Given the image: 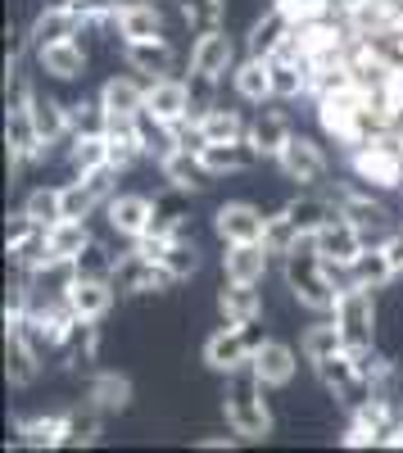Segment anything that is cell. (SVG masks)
<instances>
[{"instance_id":"e0dca14e","label":"cell","mask_w":403,"mask_h":453,"mask_svg":"<svg viewBox=\"0 0 403 453\" xmlns=\"http://www.w3.org/2000/svg\"><path fill=\"white\" fill-rule=\"evenodd\" d=\"M100 109L109 113V123H132L145 113V87L132 78H109L100 87Z\"/></svg>"},{"instance_id":"ab89813d","label":"cell","mask_w":403,"mask_h":453,"mask_svg":"<svg viewBox=\"0 0 403 453\" xmlns=\"http://www.w3.org/2000/svg\"><path fill=\"white\" fill-rule=\"evenodd\" d=\"M72 268H78V277H114L118 254H109L100 241H87V250L72 258Z\"/></svg>"},{"instance_id":"cb8c5ba5","label":"cell","mask_w":403,"mask_h":453,"mask_svg":"<svg viewBox=\"0 0 403 453\" xmlns=\"http://www.w3.org/2000/svg\"><path fill=\"white\" fill-rule=\"evenodd\" d=\"M36 64H42V73H50V78H59V82H78L87 73V50L78 42L36 46Z\"/></svg>"},{"instance_id":"7402d4cb","label":"cell","mask_w":403,"mask_h":453,"mask_svg":"<svg viewBox=\"0 0 403 453\" xmlns=\"http://www.w3.org/2000/svg\"><path fill=\"white\" fill-rule=\"evenodd\" d=\"M290 14L277 5V10H268L259 23L249 27V36H245V50L249 55H259V59H272L277 50H285V42H290Z\"/></svg>"},{"instance_id":"4fadbf2b","label":"cell","mask_w":403,"mask_h":453,"mask_svg":"<svg viewBox=\"0 0 403 453\" xmlns=\"http://www.w3.org/2000/svg\"><path fill=\"white\" fill-rule=\"evenodd\" d=\"M249 367L259 372V381H263L268 390H281V386L295 381V372H300V354L290 349V345H281V340H263V345L254 349V363H249Z\"/></svg>"},{"instance_id":"d6986e66","label":"cell","mask_w":403,"mask_h":453,"mask_svg":"<svg viewBox=\"0 0 403 453\" xmlns=\"http://www.w3.org/2000/svg\"><path fill=\"white\" fill-rule=\"evenodd\" d=\"M123 42H150V36H163V14L155 5H145V0H132V5H118L114 19Z\"/></svg>"},{"instance_id":"f546056e","label":"cell","mask_w":403,"mask_h":453,"mask_svg":"<svg viewBox=\"0 0 403 453\" xmlns=\"http://www.w3.org/2000/svg\"><path fill=\"white\" fill-rule=\"evenodd\" d=\"M23 449H59L68 440V412H50V418H23L19 426Z\"/></svg>"},{"instance_id":"ffe728a7","label":"cell","mask_w":403,"mask_h":453,"mask_svg":"<svg viewBox=\"0 0 403 453\" xmlns=\"http://www.w3.org/2000/svg\"><path fill=\"white\" fill-rule=\"evenodd\" d=\"M5 376H10V386H32L36 376H42V349L32 345V340L14 326L10 340H5Z\"/></svg>"},{"instance_id":"5bb4252c","label":"cell","mask_w":403,"mask_h":453,"mask_svg":"<svg viewBox=\"0 0 403 453\" xmlns=\"http://www.w3.org/2000/svg\"><path fill=\"white\" fill-rule=\"evenodd\" d=\"M159 168H163V181L172 186V191H200V186L209 181L200 145H172L168 155H159Z\"/></svg>"},{"instance_id":"4dcf8cb0","label":"cell","mask_w":403,"mask_h":453,"mask_svg":"<svg viewBox=\"0 0 403 453\" xmlns=\"http://www.w3.org/2000/svg\"><path fill=\"white\" fill-rule=\"evenodd\" d=\"M123 59H127L136 73L163 78L168 64H172V46H168V36H150V42H123Z\"/></svg>"},{"instance_id":"30bf717a","label":"cell","mask_w":403,"mask_h":453,"mask_svg":"<svg viewBox=\"0 0 403 453\" xmlns=\"http://www.w3.org/2000/svg\"><path fill=\"white\" fill-rule=\"evenodd\" d=\"M104 213H109V226L127 241H141L145 232L155 226V200L150 196H109L104 200Z\"/></svg>"},{"instance_id":"44dd1931","label":"cell","mask_w":403,"mask_h":453,"mask_svg":"<svg viewBox=\"0 0 403 453\" xmlns=\"http://www.w3.org/2000/svg\"><path fill=\"white\" fill-rule=\"evenodd\" d=\"M78 27H87V23L78 19V10H72V5H46L42 14H36V23H32V46L72 42V36H78Z\"/></svg>"},{"instance_id":"f6af8a7d","label":"cell","mask_w":403,"mask_h":453,"mask_svg":"<svg viewBox=\"0 0 403 453\" xmlns=\"http://www.w3.org/2000/svg\"><path fill=\"white\" fill-rule=\"evenodd\" d=\"M50 5H72V0H50Z\"/></svg>"},{"instance_id":"277c9868","label":"cell","mask_w":403,"mask_h":453,"mask_svg":"<svg viewBox=\"0 0 403 453\" xmlns=\"http://www.w3.org/2000/svg\"><path fill=\"white\" fill-rule=\"evenodd\" d=\"M259 345H263V340H259V331H254V322H227L223 331H213L204 340V363L213 372L232 376V372L254 363V349H259Z\"/></svg>"},{"instance_id":"2e32d148","label":"cell","mask_w":403,"mask_h":453,"mask_svg":"<svg viewBox=\"0 0 403 453\" xmlns=\"http://www.w3.org/2000/svg\"><path fill=\"white\" fill-rule=\"evenodd\" d=\"M200 159H204L209 177H217V173H245V168H254L259 150H254L249 136H240V141H204Z\"/></svg>"},{"instance_id":"d590c367","label":"cell","mask_w":403,"mask_h":453,"mask_svg":"<svg viewBox=\"0 0 403 453\" xmlns=\"http://www.w3.org/2000/svg\"><path fill=\"white\" fill-rule=\"evenodd\" d=\"M68 159H72V168H78V173L104 168L109 164V136L104 132H78V141H72V150H68Z\"/></svg>"},{"instance_id":"ac0fdd59","label":"cell","mask_w":403,"mask_h":453,"mask_svg":"<svg viewBox=\"0 0 403 453\" xmlns=\"http://www.w3.org/2000/svg\"><path fill=\"white\" fill-rule=\"evenodd\" d=\"M232 87L245 104H268L272 100V59H259L249 55L232 68Z\"/></svg>"},{"instance_id":"7a4b0ae2","label":"cell","mask_w":403,"mask_h":453,"mask_svg":"<svg viewBox=\"0 0 403 453\" xmlns=\"http://www.w3.org/2000/svg\"><path fill=\"white\" fill-rule=\"evenodd\" d=\"M263 381H259V372L254 367H240L232 372V386L223 395V408H227V426L236 440H249V444H259L272 435V408L263 399Z\"/></svg>"},{"instance_id":"74e56055","label":"cell","mask_w":403,"mask_h":453,"mask_svg":"<svg viewBox=\"0 0 403 453\" xmlns=\"http://www.w3.org/2000/svg\"><path fill=\"white\" fill-rule=\"evenodd\" d=\"M159 263H163V268H168L177 281H186V277L200 268V250H195V241H181V236H172V241L163 245Z\"/></svg>"},{"instance_id":"3957f363","label":"cell","mask_w":403,"mask_h":453,"mask_svg":"<svg viewBox=\"0 0 403 453\" xmlns=\"http://www.w3.org/2000/svg\"><path fill=\"white\" fill-rule=\"evenodd\" d=\"M336 326L345 335V349H354L358 358H368L372 354V340H376V299L368 286H345L340 299H336Z\"/></svg>"},{"instance_id":"9c48e42d","label":"cell","mask_w":403,"mask_h":453,"mask_svg":"<svg viewBox=\"0 0 403 453\" xmlns=\"http://www.w3.org/2000/svg\"><path fill=\"white\" fill-rule=\"evenodd\" d=\"M68 309L72 318H82V322H100L109 309H114V299H118V286L114 277H78L68 286Z\"/></svg>"},{"instance_id":"60d3db41","label":"cell","mask_w":403,"mask_h":453,"mask_svg":"<svg viewBox=\"0 0 403 453\" xmlns=\"http://www.w3.org/2000/svg\"><path fill=\"white\" fill-rule=\"evenodd\" d=\"M181 14H186L195 32H213V27H223L227 0H181Z\"/></svg>"},{"instance_id":"603a6c76","label":"cell","mask_w":403,"mask_h":453,"mask_svg":"<svg viewBox=\"0 0 403 453\" xmlns=\"http://www.w3.org/2000/svg\"><path fill=\"white\" fill-rule=\"evenodd\" d=\"M354 168H358L362 181H372V186H399L403 181V159L394 155V150H385V145H362L354 155Z\"/></svg>"},{"instance_id":"b9f144b4","label":"cell","mask_w":403,"mask_h":453,"mask_svg":"<svg viewBox=\"0 0 403 453\" xmlns=\"http://www.w3.org/2000/svg\"><path fill=\"white\" fill-rule=\"evenodd\" d=\"M100 440V408L87 403V412H68V440L64 444H95Z\"/></svg>"},{"instance_id":"f35d334b","label":"cell","mask_w":403,"mask_h":453,"mask_svg":"<svg viewBox=\"0 0 403 453\" xmlns=\"http://www.w3.org/2000/svg\"><path fill=\"white\" fill-rule=\"evenodd\" d=\"M304 87H308L304 68H300V64H290V59H285V50H281V55H272V96H277V100H295Z\"/></svg>"},{"instance_id":"52a82bcc","label":"cell","mask_w":403,"mask_h":453,"mask_svg":"<svg viewBox=\"0 0 403 453\" xmlns=\"http://www.w3.org/2000/svg\"><path fill=\"white\" fill-rule=\"evenodd\" d=\"M236 68V42L223 32V27H213V32H200L195 36V46H191V78H227V73Z\"/></svg>"},{"instance_id":"e575fe53","label":"cell","mask_w":403,"mask_h":453,"mask_svg":"<svg viewBox=\"0 0 403 453\" xmlns=\"http://www.w3.org/2000/svg\"><path fill=\"white\" fill-rule=\"evenodd\" d=\"M345 349V335H340V326L336 322H313L308 331H304V340H300V354H304V363H322V358H331V354H340Z\"/></svg>"},{"instance_id":"ba28073f","label":"cell","mask_w":403,"mask_h":453,"mask_svg":"<svg viewBox=\"0 0 403 453\" xmlns=\"http://www.w3.org/2000/svg\"><path fill=\"white\" fill-rule=\"evenodd\" d=\"M213 232L217 241H227V245H240V241H263L268 236V218L263 209H254L245 200H232L213 213Z\"/></svg>"},{"instance_id":"f1b7e54d","label":"cell","mask_w":403,"mask_h":453,"mask_svg":"<svg viewBox=\"0 0 403 453\" xmlns=\"http://www.w3.org/2000/svg\"><path fill=\"white\" fill-rule=\"evenodd\" d=\"M87 403H95L100 412H123L132 403V376L123 372H95L87 386Z\"/></svg>"},{"instance_id":"484cf974","label":"cell","mask_w":403,"mask_h":453,"mask_svg":"<svg viewBox=\"0 0 403 453\" xmlns=\"http://www.w3.org/2000/svg\"><path fill=\"white\" fill-rule=\"evenodd\" d=\"M217 309L227 322H259L263 318V295L254 290V281H227L217 290Z\"/></svg>"},{"instance_id":"d6a6232c","label":"cell","mask_w":403,"mask_h":453,"mask_svg":"<svg viewBox=\"0 0 403 453\" xmlns=\"http://www.w3.org/2000/svg\"><path fill=\"white\" fill-rule=\"evenodd\" d=\"M249 127H245V119L236 109H223V104H213L209 113H200L195 119V136H200V145L204 141H240Z\"/></svg>"},{"instance_id":"8fae6325","label":"cell","mask_w":403,"mask_h":453,"mask_svg":"<svg viewBox=\"0 0 403 453\" xmlns=\"http://www.w3.org/2000/svg\"><path fill=\"white\" fill-rule=\"evenodd\" d=\"M362 250H368V236H362L345 213H340V218H331V222H326L322 232H317V254H322L326 263H336L340 273L349 268V263H354Z\"/></svg>"},{"instance_id":"836d02e7","label":"cell","mask_w":403,"mask_h":453,"mask_svg":"<svg viewBox=\"0 0 403 453\" xmlns=\"http://www.w3.org/2000/svg\"><path fill=\"white\" fill-rule=\"evenodd\" d=\"M340 213H345V218L358 226V232L368 236V241H372V236H381L385 226H390V213H385L376 200H368V196H354V191H345V200H340Z\"/></svg>"},{"instance_id":"7c38bea8","label":"cell","mask_w":403,"mask_h":453,"mask_svg":"<svg viewBox=\"0 0 403 453\" xmlns=\"http://www.w3.org/2000/svg\"><path fill=\"white\" fill-rule=\"evenodd\" d=\"M277 164H281V173L290 181H300V186H317L326 177V155H322V145L308 141V136H290L285 150L277 155Z\"/></svg>"},{"instance_id":"1f68e13d","label":"cell","mask_w":403,"mask_h":453,"mask_svg":"<svg viewBox=\"0 0 403 453\" xmlns=\"http://www.w3.org/2000/svg\"><path fill=\"white\" fill-rule=\"evenodd\" d=\"M23 104H27V113H32V123H36V132H42V141L46 145H55L64 132H68V109L59 104V100H46V96H32V91H23L19 96Z\"/></svg>"},{"instance_id":"4316f807","label":"cell","mask_w":403,"mask_h":453,"mask_svg":"<svg viewBox=\"0 0 403 453\" xmlns=\"http://www.w3.org/2000/svg\"><path fill=\"white\" fill-rule=\"evenodd\" d=\"M290 136H295V132H290V119H285L281 109H259V119L249 123V141H254V150H259V155H268V159L281 155Z\"/></svg>"},{"instance_id":"ee69618b","label":"cell","mask_w":403,"mask_h":453,"mask_svg":"<svg viewBox=\"0 0 403 453\" xmlns=\"http://www.w3.org/2000/svg\"><path fill=\"white\" fill-rule=\"evenodd\" d=\"M385 254H390V263H394V273H403V232H394V236L385 241Z\"/></svg>"},{"instance_id":"6da1fadb","label":"cell","mask_w":403,"mask_h":453,"mask_svg":"<svg viewBox=\"0 0 403 453\" xmlns=\"http://www.w3.org/2000/svg\"><path fill=\"white\" fill-rule=\"evenodd\" d=\"M336 273H340L336 263H326V258L317 254V236H300L295 245H290V254H285V286H290V295H295L304 309H313V313L336 309V299H340Z\"/></svg>"},{"instance_id":"8d00e7d4","label":"cell","mask_w":403,"mask_h":453,"mask_svg":"<svg viewBox=\"0 0 403 453\" xmlns=\"http://www.w3.org/2000/svg\"><path fill=\"white\" fill-rule=\"evenodd\" d=\"M23 213L36 222V226H50L64 218V200H59V186H36V191L23 200Z\"/></svg>"},{"instance_id":"5b68a950","label":"cell","mask_w":403,"mask_h":453,"mask_svg":"<svg viewBox=\"0 0 403 453\" xmlns=\"http://www.w3.org/2000/svg\"><path fill=\"white\" fill-rule=\"evenodd\" d=\"M177 277L163 268V263L155 254H145V250H132V254H118V268H114V286L123 295H159L168 290Z\"/></svg>"},{"instance_id":"9a60e30c","label":"cell","mask_w":403,"mask_h":453,"mask_svg":"<svg viewBox=\"0 0 403 453\" xmlns=\"http://www.w3.org/2000/svg\"><path fill=\"white\" fill-rule=\"evenodd\" d=\"M268 263H272L268 241H240V245H227L223 273H227V281H254L259 286L268 277Z\"/></svg>"},{"instance_id":"83f0119b","label":"cell","mask_w":403,"mask_h":453,"mask_svg":"<svg viewBox=\"0 0 403 453\" xmlns=\"http://www.w3.org/2000/svg\"><path fill=\"white\" fill-rule=\"evenodd\" d=\"M345 273H349L354 286H368V290H381V286H390V281L399 277V273H394V263H390V254H385V245L362 250Z\"/></svg>"},{"instance_id":"d4e9b609","label":"cell","mask_w":403,"mask_h":453,"mask_svg":"<svg viewBox=\"0 0 403 453\" xmlns=\"http://www.w3.org/2000/svg\"><path fill=\"white\" fill-rule=\"evenodd\" d=\"M281 213L295 222V232H300V236H317L331 218H340V204H331L326 196H295Z\"/></svg>"},{"instance_id":"8992f818","label":"cell","mask_w":403,"mask_h":453,"mask_svg":"<svg viewBox=\"0 0 403 453\" xmlns=\"http://www.w3.org/2000/svg\"><path fill=\"white\" fill-rule=\"evenodd\" d=\"M191 109H195L191 82H177V78H150L145 82V113H150L155 123L177 127V123L191 119Z\"/></svg>"},{"instance_id":"7bdbcfd3","label":"cell","mask_w":403,"mask_h":453,"mask_svg":"<svg viewBox=\"0 0 403 453\" xmlns=\"http://www.w3.org/2000/svg\"><path fill=\"white\" fill-rule=\"evenodd\" d=\"M72 10H78L82 23H95V19H114L118 0H72Z\"/></svg>"}]
</instances>
